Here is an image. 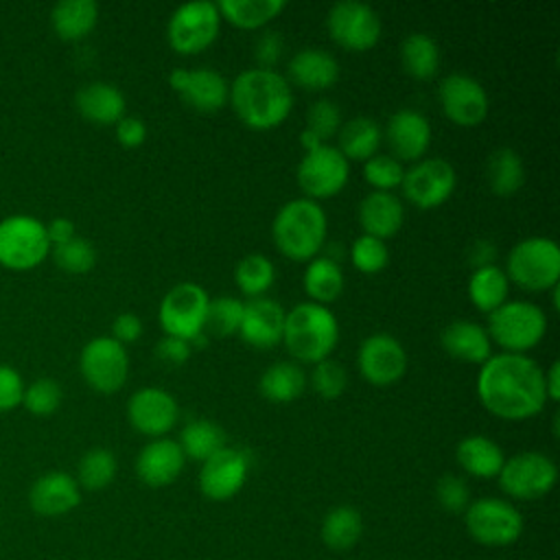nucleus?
Returning a JSON list of instances; mask_svg holds the SVG:
<instances>
[{
    "mask_svg": "<svg viewBox=\"0 0 560 560\" xmlns=\"http://www.w3.org/2000/svg\"><path fill=\"white\" fill-rule=\"evenodd\" d=\"M477 396L490 413L503 420L532 418L547 402L542 368L527 354H490L477 374Z\"/></svg>",
    "mask_w": 560,
    "mask_h": 560,
    "instance_id": "1",
    "label": "nucleus"
},
{
    "mask_svg": "<svg viewBox=\"0 0 560 560\" xmlns=\"http://www.w3.org/2000/svg\"><path fill=\"white\" fill-rule=\"evenodd\" d=\"M234 114L252 129H273L284 122L293 107L289 81L273 68H249L230 83Z\"/></svg>",
    "mask_w": 560,
    "mask_h": 560,
    "instance_id": "2",
    "label": "nucleus"
},
{
    "mask_svg": "<svg viewBox=\"0 0 560 560\" xmlns=\"http://www.w3.org/2000/svg\"><path fill=\"white\" fill-rule=\"evenodd\" d=\"M326 212L308 197H295L280 206L271 223L276 247L293 260H311L326 241Z\"/></svg>",
    "mask_w": 560,
    "mask_h": 560,
    "instance_id": "3",
    "label": "nucleus"
},
{
    "mask_svg": "<svg viewBox=\"0 0 560 560\" xmlns=\"http://www.w3.org/2000/svg\"><path fill=\"white\" fill-rule=\"evenodd\" d=\"M339 341V324L332 311L317 302H300L284 315L282 343L304 363L328 359Z\"/></svg>",
    "mask_w": 560,
    "mask_h": 560,
    "instance_id": "4",
    "label": "nucleus"
},
{
    "mask_svg": "<svg viewBox=\"0 0 560 560\" xmlns=\"http://www.w3.org/2000/svg\"><path fill=\"white\" fill-rule=\"evenodd\" d=\"M547 330V315L527 300H505L499 308L488 313V337L505 352L525 354L534 348Z\"/></svg>",
    "mask_w": 560,
    "mask_h": 560,
    "instance_id": "5",
    "label": "nucleus"
},
{
    "mask_svg": "<svg viewBox=\"0 0 560 560\" xmlns=\"http://www.w3.org/2000/svg\"><path fill=\"white\" fill-rule=\"evenodd\" d=\"M508 280L521 289L545 291L560 280V247L549 236H527L508 254Z\"/></svg>",
    "mask_w": 560,
    "mask_h": 560,
    "instance_id": "6",
    "label": "nucleus"
},
{
    "mask_svg": "<svg viewBox=\"0 0 560 560\" xmlns=\"http://www.w3.org/2000/svg\"><path fill=\"white\" fill-rule=\"evenodd\" d=\"M50 252L46 225L28 214H11L0 221V265L26 271L37 267Z\"/></svg>",
    "mask_w": 560,
    "mask_h": 560,
    "instance_id": "7",
    "label": "nucleus"
},
{
    "mask_svg": "<svg viewBox=\"0 0 560 560\" xmlns=\"http://www.w3.org/2000/svg\"><path fill=\"white\" fill-rule=\"evenodd\" d=\"M221 26V13L217 2L192 0L179 4L166 24V39L175 52L192 55L208 48Z\"/></svg>",
    "mask_w": 560,
    "mask_h": 560,
    "instance_id": "8",
    "label": "nucleus"
},
{
    "mask_svg": "<svg viewBox=\"0 0 560 560\" xmlns=\"http://www.w3.org/2000/svg\"><path fill=\"white\" fill-rule=\"evenodd\" d=\"M208 293L197 282H177L171 287L158 308L160 324L166 335L179 337L190 341L206 326V311H208Z\"/></svg>",
    "mask_w": 560,
    "mask_h": 560,
    "instance_id": "9",
    "label": "nucleus"
},
{
    "mask_svg": "<svg viewBox=\"0 0 560 560\" xmlns=\"http://www.w3.org/2000/svg\"><path fill=\"white\" fill-rule=\"evenodd\" d=\"M464 523L477 542L490 547L512 545L523 532L521 512L512 503L497 497L472 501L464 512Z\"/></svg>",
    "mask_w": 560,
    "mask_h": 560,
    "instance_id": "10",
    "label": "nucleus"
},
{
    "mask_svg": "<svg viewBox=\"0 0 560 560\" xmlns=\"http://www.w3.org/2000/svg\"><path fill=\"white\" fill-rule=\"evenodd\" d=\"M558 479V468L551 457L538 451L516 453L505 459L499 472V486L505 494L523 501L545 497Z\"/></svg>",
    "mask_w": 560,
    "mask_h": 560,
    "instance_id": "11",
    "label": "nucleus"
},
{
    "mask_svg": "<svg viewBox=\"0 0 560 560\" xmlns=\"http://www.w3.org/2000/svg\"><path fill=\"white\" fill-rule=\"evenodd\" d=\"M328 35L348 50H368L381 37L378 13L359 0H339L326 13Z\"/></svg>",
    "mask_w": 560,
    "mask_h": 560,
    "instance_id": "12",
    "label": "nucleus"
},
{
    "mask_svg": "<svg viewBox=\"0 0 560 560\" xmlns=\"http://www.w3.org/2000/svg\"><path fill=\"white\" fill-rule=\"evenodd\" d=\"M350 175V164L343 153L332 144H319L313 151H306L298 164V186L308 199H324L337 195Z\"/></svg>",
    "mask_w": 560,
    "mask_h": 560,
    "instance_id": "13",
    "label": "nucleus"
},
{
    "mask_svg": "<svg viewBox=\"0 0 560 560\" xmlns=\"http://www.w3.org/2000/svg\"><path fill=\"white\" fill-rule=\"evenodd\" d=\"M79 370L92 389L112 394L127 381L129 357L114 337H94L81 350Z\"/></svg>",
    "mask_w": 560,
    "mask_h": 560,
    "instance_id": "14",
    "label": "nucleus"
},
{
    "mask_svg": "<svg viewBox=\"0 0 560 560\" xmlns=\"http://www.w3.org/2000/svg\"><path fill=\"white\" fill-rule=\"evenodd\" d=\"M455 166L444 158L418 160L411 168L405 171L400 182L405 197L422 210L444 203L455 190Z\"/></svg>",
    "mask_w": 560,
    "mask_h": 560,
    "instance_id": "15",
    "label": "nucleus"
},
{
    "mask_svg": "<svg viewBox=\"0 0 560 560\" xmlns=\"http://www.w3.org/2000/svg\"><path fill=\"white\" fill-rule=\"evenodd\" d=\"M438 96L444 114L459 127H475L488 116V92L470 74H446L438 85Z\"/></svg>",
    "mask_w": 560,
    "mask_h": 560,
    "instance_id": "16",
    "label": "nucleus"
},
{
    "mask_svg": "<svg viewBox=\"0 0 560 560\" xmlns=\"http://www.w3.org/2000/svg\"><path fill=\"white\" fill-rule=\"evenodd\" d=\"M357 365L368 383L385 387L402 378L407 370V352L394 335L374 332L361 341Z\"/></svg>",
    "mask_w": 560,
    "mask_h": 560,
    "instance_id": "17",
    "label": "nucleus"
},
{
    "mask_svg": "<svg viewBox=\"0 0 560 560\" xmlns=\"http://www.w3.org/2000/svg\"><path fill=\"white\" fill-rule=\"evenodd\" d=\"M249 462L245 451L234 446H223L206 462L199 470V488L203 497L212 501H228L241 492L247 481Z\"/></svg>",
    "mask_w": 560,
    "mask_h": 560,
    "instance_id": "18",
    "label": "nucleus"
},
{
    "mask_svg": "<svg viewBox=\"0 0 560 560\" xmlns=\"http://www.w3.org/2000/svg\"><path fill=\"white\" fill-rule=\"evenodd\" d=\"M168 85L199 112H219L230 96L225 77L214 68H175L168 74Z\"/></svg>",
    "mask_w": 560,
    "mask_h": 560,
    "instance_id": "19",
    "label": "nucleus"
},
{
    "mask_svg": "<svg viewBox=\"0 0 560 560\" xmlns=\"http://www.w3.org/2000/svg\"><path fill=\"white\" fill-rule=\"evenodd\" d=\"M177 400L160 387L136 389L127 400V418L131 427L144 435L160 438L168 433L177 420Z\"/></svg>",
    "mask_w": 560,
    "mask_h": 560,
    "instance_id": "20",
    "label": "nucleus"
},
{
    "mask_svg": "<svg viewBox=\"0 0 560 560\" xmlns=\"http://www.w3.org/2000/svg\"><path fill=\"white\" fill-rule=\"evenodd\" d=\"M385 140L392 158L413 162L424 155L431 142V125L424 114L411 107L396 109L385 127Z\"/></svg>",
    "mask_w": 560,
    "mask_h": 560,
    "instance_id": "21",
    "label": "nucleus"
},
{
    "mask_svg": "<svg viewBox=\"0 0 560 560\" xmlns=\"http://www.w3.org/2000/svg\"><path fill=\"white\" fill-rule=\"evenodd\" d=\"M284 315L280 302L258 295L243 302V319L238 335L245 343L254 348H273L282 341L284 330Z\"/></svg>",
    "mask_w": 560,
    "mask_h": 560,
    "instance_id": "22",
    "label": "nucleus"
},
{
    "mask_svg": "<svg viewBox=\"0 0 560 560\" xmlns=\"http://www.w3.org/2000/svg\"><path fill=\"white\" fill-rule=\"evenodd\" d=\"M28 503L39 516H61L81 503V488L72 475L50 470L33 481Z\"/></svg>",
    "mask_w": 560,
    "mask_h": 560,
    "instance_id": "23",
    "label": "nucleus"
},
{
    "mask_svg": "<svg viewBox=\"0 0 560 560\" xmlns=\"http://www.w3.org/2000/svg\"><path fill=\"white\" fill-rule=\"evenodd\" d=\"M184 451L171 438H155L142 446L136 457V472L140 481L151 488H162L173 483L184 468Z\"/></svg>",
    "mask_w": 560,
    "mask_h": 560,
    "instance_id": "24",
    "label": "nucleus"
},
{
    "mask_svg": "<svg viewBox=\"0 0 560 560\" xmlns=\"http://www.w3.org/2000/svg\"><path fill=\"white\" fill-rule=\"evenodd\" d=\"M359 223L363 234L376 238L394 236L405 221L402 201L392 190H372L359 203Z\"/></svg>",
    "mask_w": 560,
    "mask_h": 560,
    "instance_id": "25",
    "label": "nucleus"
},
{
    "mask_svg": "<svg viewBox=\"0 0 560 560\" xmlns=\"http://www.w3.org/2000/svg\"><path fill=\"white\" fill-rule=\"evenodd\" d=\"M440 343L448 357L468 363H483L492 354V341L486 328L470 319H455L446 324L440 332Z\"/></svg>",
    "mask_w": 560,
    "mask_h": 560,
    "instance_id": "26",
    "label": "nucleus"
},
{
    "mask_svg": "<svg viewBox=\"0 0 560 560\" xmlns=\"http://www.w3.org/2000/svg\"><path fill=\"white\" fill-rule=\"evenodd\" d=\"M74 103L79 114L96 125H116L125 116V96L114 83L107 81L81 85Z\"/></svg>",
    "mask_w": 560,
    "mask_h": 560,
    "instance_id": "27",
    "label": "nucleus"
},
{
    "mask_svg": "<svg viewBox=\"0 0 560 560\" xmlns=\"http://www.w3.org/2000/svg\"><path fill=\"white\" fill-rule=\"evenodd\" d=\"M289 77L304 90H326L339 79V63L324 48H302L289 59Z\"/></svg>",
    "mask_w": 560,
    "mask_h": 560,
    "instance_id": "28",
    "label": "nucleus"
},
{
    "mask_svg": "<svg viewBox=\"0 0 560 560\" xmlns=\"http://www.w3.org/2000/svg\"><path fill=\"white\" fill-rule=\"evenodd\" d=\"M455 459L468 475L479 477V479L499 477V472L505 464V455H503L501 446L486 435L462 438L455 448Z\"/></svg>",
    "mask_w": 560,
    "mask_h": 560,
    "instance_id": "29",
    "label": "nucleus"
},
{
    "mask_svg": "<svg viewBox=\"0 0 560 560\" xmlns=\"http://www.w3.org/2000/svg\"><path fill=\"white\" fill-rule=\"evenodd\" d=\"M98 20V4L94 0H59L52 7L50 22L61 39L85 37Z\"/></svg>",
    "mask_w": 560,
    "mask_h": 560,
    "instance_id": "30",
    "label": "nucleus"
},
{
    "mask_svg": "<svg viewBox=\"0 0 560 560\" xmlns=\"http://www.w3.org/2000/svg\"><path fill=\"white\" fill-rule=\"evenodd\" d=\"M383 140V129L374 118L354 116L339 127V151L346 160H368L376 155Z\"/></svg>",
    "mask_w": 560,
    "mask_h": 560,
    "instance_id": "31",
    "label": "nucleus"
},
{
    "mask_svg": "<svg viewBox=\"0 0 560 560\" xmlns=\"http://www.w3.org/2000/svg\"><path fill=\"white\" fill-rule=\"evenodd\" d=\"M486 179L494 195L512 197L525 184V166L521 155L510 147H499L488 155Z\"/></svg>",
    "mask_w": 560,
    "mask_h": 560,
    "instance_id": "32",
    "label": "nucleus"
},
{
    "mask_svg": "<svg viewBox=\"0 0 560 560\" xmlns=\"http://www.w3.org/2000/svg\"><path fill=\"white\" fill-rule=\"evenodd\" d=\"M304 291L311 302L328 304L335 302L343 291V271L330 256H315L304 269Z\"/></svg>",
    "mask_w": 560,
    "mask_h": 560,
    "instance_id": "33",
    "label": "nucleus"
},
{
    "mask_svg": "<svg viewBox=\"0 0 560 560\" xmlns=\"http://www.w3.org/2000/svg\"><path fill=\"white\" fill-rule=\"evenodd\" d=\"M306 387V374L298 363L276 361L271 363L258 381L260 394L271 402H291Z\"/></svg>",
    "mask_w": 560,
    "mask_h": 560,
    "instance_id": "34",
    "label": "nucleus"
},
{
    "mask_svg": "<svg viewBox=\"0 0 560 560\" xmlns=\"http://www.w3.org/2000/svg\"><path fill=\"white\" fill-rule=\"evenodd\" d=\"M508 293L510 280L505 271L494 262L477 267L468 278V298L483 313H492L494 308H499L508 300Z\"/></svg>",
    "mask_w": 560,
    "mask_h": 560,
    "instance_id": "35",
    "label": "nucleus"
},
{
    "mask_svg": "<svg viewBox=\"0 0 560 560\" xmlns=\"http://www.w3.org/2000/svg\"><path fill=\"white\" fill-rule=\"evenodd\" d=\"M363 532V518L352 505H337L322 521V540L332 551H346L357 545Z\"/></svg>",
    "mask_w": 560,
    "mask_h": 560,
    "instance_id": "36",
    "label": "nucleus"
},
{
    "mask_svg": "<svg viewBox=\"0 0 560 560\" xmlns=\"http://www.w3.org/2000/svg\"><path fill=\"white\" fill-rule=\"evenodd\" d=\"M184 451V457L206 462L210 455L225 446V433L219 424L206 418H197L184 424L177 442Z\"/></svg>",
    "mask_w": 560,
    "mask_h": 560,
    "instance_id": "37",
    "label": "nucleus"
},
{
    "mask_svg": "<svg viewBox=\"0 0 560 560\" xmlns=\"http://www.w3.org/2000/svg\"><path fill=\"white\" fill-rule=\"evenodd\" d=\"M400 61L416 79H431L440 66L438 42L427 33H409L400 44Z\"/></svg>",
    "mask_w": 560,
    "mask_h": 560,
    "instance_id": "38",
    "label": "nucleus"
},
{
    "mask_svg": "<svg viewBox=\"0 0 560 560\" xmlns=\"http://www.w3.org/2000/svg\"><path fill=\"white\" fill-rule=\"evenodd\" d=\"M287 7L284 0H221L217 9L221 18L241 26V28H258L276 18Z\"/></svg>",
    "mask_w": 560,
    "mask_h": 560,
    "instance_id": "39",
    "label": "nucleus"
},
{
    "mask_svg": "<svg viewBox=\"0 0 560 560\" xmlns=\"http://www.w3.org/2000/svg\"><path fill=\"white\" fill-rule=\"evenodd\" d=\"M116 457L109 448L96 446L83 453L77 466V483L85 490H103L107 488L116 477Z\"/></svg>",
    "mask_w": 560,
    "mask_h": 560,
    "instance_id": "40",
    "label": "nucleus"
},
{
    "mask_svg": "<svg viewBox=\"0 0 560 560\" xmlns=\"http://www.w3.org/2000/svg\"><path fill=\"white\" fill-rule=\"evenodd\" d=\"M273 278H276L273 262L267 256H262V254H247V256H243L236 262V269H234L236 287L247 298L265 295V291L273 284Z\"/></svg>",
    "mask_w": 560,
    "mask_h": 560,
    "instance_id": "41",
    "label": "nucleus"
},
{
    "mask_svg": "<svg viewBox=\"0 0 560 560\" xmlns=\"http://www.w3.org/2000/svg\"><path fill=\"white\" fill-rule=\"evenodd\" d=\"M241 319H243V300L232 295H217L208 302L203 332L206 335L212 332L214 337L236 335L241 328Z\"/></svg>",
    "mask_w": 560,
    "mask_h": 560,
    "instance_id": "42",
    "label": "nucleus"
},
{
    "mask_svg": "<svg viewBox=\"0 0 560 560\" xmlns=\"http://www.w3.org/2000/svg\"><path fill=\"white\" fill-rule=\"evenodd\" d=\"M50 249H52V258H55L57 267H61L68 273H85L96 262L94 245L81 236H74V238H70L61 245H55Z\"/></svg>",
    "mask_w": 560,
    "mask_h": 560,
    "instance_id": "43",
    "label": "nucleus"
},
{
    "mask_svg": "<svg viewBox=\"0 0 560 560\" xmlns=\"http://www.w3.org/2000/svg\"><path fill=\"white\" fill-rule=\"evenodd\" d=\"M402 175V162L387 153H376L363 162V177L368 184L374 186V190H392L400 186Z\"/></svg>",
    "mask_w": 560,
    "mask_h": 560,
    "instance_id": "44",
    "label": "nucleus"
},
{
    "mask_svg": "<svg viewBox=\"0 0 560 560\" xmlns=\"http://www.w3.org/2000/svg\"><path fill=\"white\" fill-rule=\"evenodd\" d=\"M350 258H352V265L359 271L376 273V271H381L387 265L389 249H387L383 238H376V236H370V234H361L359 238H354V243L350 247Z\"/></svg>",
    "mask_w": 560,
    "mask_h": 560,
    "instance_id": "45",
    "label": "nucleus"
},
{
    "mask_svg": "<svg viewBox=\"0 0 560 560\" xmlns=\"http://www.w3.org/2000/svg\"><path fill=\"white\" fill-rule=\"evenodd\" d=\"M313 372H311V385L313 389L322 396V398H337L343 394L346 389V383H348V374H346V368L335 361V359H322L317 363H313Z\"/></svg>",
    "mask_w": 560,
    "mask_h": 560,
    "instance_id": "46",
    "label": "nucleus"
},
{
    "mask_svg": "<svg viewBox=\"0 0 560 560\" xmlns=\"http://www.w3.org/2000/svg\"><path fill=\"white\" fill-rule=\"evenodd\" d=\"M22 405L35 416H50L61 405V387L55 378H37L24 387Z\"/></svg>",
    "mask_w": 560,
    "mask_h": 560,
    "instance_id": "47",
    "label": "nucleus"
},
{
    "mask_svg": "<svg viewBox=\"0 0 560 560\" xmlns=\"http://www.w3.org/2000/svg\"><path fill=\"white\" fill-rule=\"evenodd\" d=\"M339 127H341V109L337 107L335 101L319 98V101L311 103V107L306 112V127L304 129L313 131L324 142L335 131H339Z\"/></svg>",
    "mask_w": 560,
    "mask_h": 560,
    "instance_id": "48",
    "label": "nucleus"
},
{
    "mask_svg": "<svg viewBox=\"0 0 560 560\" xmlns=\"http://www.w3.org/2000/svg\"><path fill=\"white\" fill-rule=\"evenodd\" d=\"M435 497L446 512H466V508L470 505L468 483L457 475L440 477L435 483Z\"/></svg>",
    "mask_w": 560,
    "mask_h": 560,
    "instance_id": "49",
    "label": "nucleus"
},
{
    "mask_svg": "<svg viewBox=\"0 0 560 560\" xmlns=\"http://www.w3.org/2000/svg\"><path fill=\"white\" fill-rule=\"evenodd\" d=\"M24 383L22 376L11 368L0 363V413L18 407L22 402Z\"/></svg>",
    "mask_w": 560,
    "mask_h": 560,
    "instance_id": "50",
    "label": "nucleus"
},
{
    "mask_svg": "<svg viewBox=\"0 0 560 560\" xmlns=\"http://www.w3.org/2000/svg\"><path fill=\"white\" fill-rule=\"evenodd\" d=\"M282 50H284V42L278 31H265L262 35H258L254 44V57L258 61V68H273Z\"/></svg>",
    "mask_w": 560,
    "mask_h": 560,
    "instance_id": "51",
    "label": "nucleus"
},
{
    "mask_svg": "<svg viewBox=\"0 0 560 560\" xmlns=\"http://www.w3.org/2000/svg\"><path fill=\"white\" fill-rule=\"evenodd\" d=\"M192 348H190V341L186 339H179V337H173V335H164L158 343H155V354L168 363V365H182L188 361Z\"/></svg>",
    "mask_w": 560,
    "mask_h": 560,
    "instance_id": "52",
    "label": "nucleus"
},
{
    "mask_svg": "<svg viewBox=\"0 0 560 560\" xmlns=\"http://www.w3.org/2000/svg\"><path fill=\"white\" fill-rule=\"evenodd\" d=\"M116 138L122 147H140L147 138V125L138 116H122L116 122Z\"/></svg>",
    "mask_w": 560,
    "mask_h": 560,
    "instance_id": "53",
    "label": "nucleus"
},
{
    "mask_svg": "<svg viewBox=\"0 0 560 560\" xmlns=\"http://www.w3.org/2000/svg\"><path fill=\"white\" fill-rule=\"evenodd\" d=\"M142 335V322L136 313H120L112 322V337L118 343H131Z\"/></svg>",
    "mask_w": 560,
    "mask_h": 560,
    "instance_id": "54",
    "label": "nucleus"
},
{
    "mask_svg": "<svg viewBox=\"0 0 560 560\" xmlns=\"http://www.w3.org/2000/svg\"><path fill=\"white\" fill-rule=\"evenodd\" d=\"M46 236H48L50 247L61 245V243H66V241H70V238L77 236V234H74V223H72L70 219H66V217H57V219H52V221L46 225Z\"/></svg>",
    "mask_w": 560,
    "mask_h": 560,
    "instance_id": "55",
    "label": "nucleus"
},
{
    "mask_svg": "<svg viewBox=\"0 0 560 560\" xmlns=\"http://www.w3.org/2000/svg\"><path fill=\"white\" fill-rule=\"evenodd\" d=\"M494 254H497V249H494V245L490 241H477L472 245V249H470V265H475V269L492 265Z\"/></svg>",
    "mask_w": 560,
    "mask_h": 560,
    "instance_id": "56",
    "label": "nucleus"
},
{
    "mask_svg": "<svg viewBox=\"0 0 560 560\" xmlns=\"http://www.w3.org/2000/svg\"><path fill=\"white\" fill-rule=\"evenodd\" d=\"M542 381H545L547 400H558L560 398V361H553L547 368V372H542Z\"/></svg>",
    "mask_w": 560,
    "mask_h": 560,
    "instance_id": "57",
    "label": "nucleus"
},
{
    "mask_svg": "<svg viewBox=\"0 0 560 560\" xmlns=\"http://www.w3.org/2000/svg\"><path fill=\"white\" fill-rule=\"evenodd\" d=\"M300 142H302V147H304L306 151H313V149H317L319 144H324V142H322L313 131H308V129H302Z\"/></svg>",
    "mask_w": 560,
    "mask_h": 560,
    "instance_id": "58",
    "label": "nucleus"
},
{
    "mask_svg": "<svg viewBox=\"0 0 560 560\" xmlns=\"http://www.w3.org/2000/svg\"><path fill=\"white\" fill-rule=\"evenodd\" d=\"M551 302H553V308L560 306V284L551 287Z\"/></svg>",
    "mask_w": 560,
    "mask_h": 560,
    "instance_id": "59",
    "label": "nucleus"
}]
</instances>
